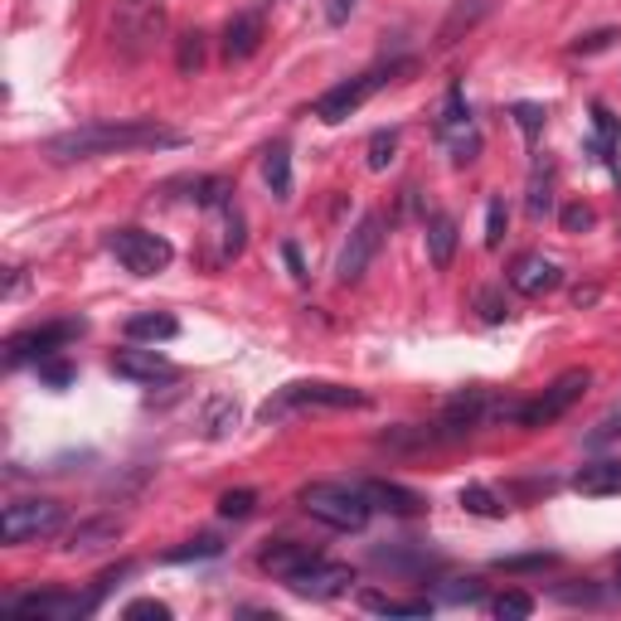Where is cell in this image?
I'll list each match as a JSON object with an SVG mask.
<instances>
[{
	"label": "cell",
	"instance_id": "cell-41",
	"mask_svg": "<svg viewBox=\"0 0 621 621\" xmlns=\"http://www.w3.org/2000/svg\"><path fill=\"white\" fill-rule=\"evenodd\" d=\"M593 117H597V131H603V147H597V151H607V141H617V117L603 107V102L593 107Z\"/></svg>",
	"mask_w": 621,
	"mask_h": 621
},
{
	"label": "cell",
	"instance_id": "cell-38",
	"mask_svg": "<svg viewBox=\"0 0 621 621\" xmlns=\"http://www.w3.org/2000/svg\"><path fill=\"white\" fill-rule=\"evenodd\" d=\"M558 219H563V229H568V233H587V229L597 224V214L587 210V204H568V210L558 214Z\"/></svg>",
	"mask_w": 621,
	"mask_h": 621
},
{
	"label": "cell",
	"instance_id": "cell-29",
	"mask_svg": "<svg viewBox=\"0 0 621 621\" xmlns=\"http://www.w3.org/2000/svg\"><path fill=\"white\" fill-rule=\"evenodd\" d=\"M476 310H481L485 326H500V320H510V302H505L495 287H481V292H476Z\"/></svg>",
	"mask_w": 621,
	"mask_h": 621
},
{
	"label": "cell",
	"instance_id": "cell-12",
	"mask_svg": "<svg viewBox=\"0 0 621 621\" xmlns=\"http://www.w3.org/2000/svg\"><path fill=\"white\" fill-rule=\"evenodd\" d=\"M257 563H263L273 578L292 583V578H302L306 568L320 563V548L316 544H296V540H277V544H267L263 554H257Z\"/></svg>",
	"mask_w": 621,
	"mask_h": 621
},
{
	"label": "cell",
	"instance_id": "cell-17",
	"mask_svg": "<svg viewBox=\"0 0 621 621\" xmlns=\"http://www.w3.org/2000/svg\"><path fill=\"white\" fill-rule=\"evenodd\" d=\"M365 495L379 505V510L403 515V520H413V515L428 510V500H422L418 491H408V485H398V481H365Z\"/></svg>",
	"mask_w": 621,
	"mask_h": 621
},
{
	"label": "cell",
	"instance_id": "cell-1",
	"mask_svg": "<svg viewBox=\"0 0 621 621\" xmlns=\"http://www.w3.org/2000/svg\"><path fill=\"white\" fill-rule=\"evenodd\" d=\"M170 147H185V137L161 127V122H88V127L59 131L49 141V155H59V161H92V155L170 151Z\"/></svg>",
	"mask_w": 621,
	"mask_h": 621
},
{
	"label": "cell",
	"instance_id": "cell-32",
	"mask_svg": "<svg viewBox=\"0 0 621 621\" xmlns=\"http://www.w3.org/2000/svg\"><path fill=\"white\" fill-rule=\"evenodd\" d=\"M505 229H510V210H505V200H491L485 204V248H500Z\"/></svg>",
	"mask_w": 621,
	"mask_h": 621
},
{
	"label": "cell",
	"instance_id": "cell-30",
	"mask_svg": "<svg viewBox=\"0 0 621 621\" xmlns=\"http://www.w3.org/2000/svg\"><path fill=\"white\" fill-rule=\"evenodd\" d=\"M175 64H180V74H200V68H204V35H200V29H190V35L180 39Z\"/></svg>",
	"mask_w": 621,
	"mask_h": 621
},
{
	"label": "cell",
	"instance_id": "cell-9",
	"mask_svg": "<svg viewBox=\"0 0 621 621\" xmlns=\"http://www.w3.org/2000/svg\"><path fill=\"white\" fill-rule=\"evenodd\" d=\"M379 248H384V214H365V219L355 224V233L345 238V248H340L335 257V277L340 282H359V277L369 273V263L379 257Z\"/></svg>",
	"mask_w": 621,
	"mask_h": 621
},
{
	"label": "cell",
	"instance_id": "cell-5",
	"mask_svg": "<svg viewBox=\"0 0 621 621\" xmlns=\"http://www.w3.org/2000/svg\"><path fill=\"white\" fill-rule=\"evenodd\" d=\"M64 530V505L45 500V495H29V500H10L0 515V540L5 544H35L49 534Z\"/></svg>",
	"mask_w": 621,
	"mask_h": 621
},
{
	"label": "cell",
	"instance_id": "cell-23",
	"mask_svg": "<svg viewBox=\"0 0 621 621\" xmlns=\"http://www.w3.org/2000/svg\"><path fill=\"white\" fill-rule=\"evenodd\" d=\"M365 603V612L375 617H428L432 603H422V597H413V603H403V597H384V593H365L359 597Z\"/></svg>",
	"mask_w": 621,
	"mask_h": 621
},
{
	"label": "cell",
	"instance_id": "cell-20",
	"mask_svg": "<svg viewBox=\"0 0 621 621\" xmlns=\"http://www.w3.org/2000/svg\"><path fill=\"white\" fill-rule=\"evenodd\" d=\"M466 131H476V127H471V107H466L461 88L452 83V88H447V102H442V117H438V137H442V141H457V137H466Z\"/></svg>",
	"mask_w": 621,
	"mask_h": 621
},
{
	"label": "cell",
	"instance_id": "cell-7",
	"mask_svg": "<svg viewBox=\"0 0 621 621\" xmlns=\"http://www.w3.org/2000/svg\"><path fill=\"white\" fill-rule=\"evenodd\" d=\"M587 389H593V375H587V369H563V375H558L540 398L524 403V408L515 413V422H520V428H544V422H558Z\"/></svg>",
	"mask_w": 621,
	"mask_h": 621
},
{
	"label": "cell",
	"instance_id": "cell-26",
	"mask_svg": "<svg viewBox=\"0 0 621 621\" xmlns=\"http://www.w3.org/2000/svg\"><path fill=\"white\" fill-rule=\"evenodd\" d=\"M238 428V403L233 398H214L210 408H204V432L210 438H224V432Z\"/></svg>",
	"mask_w": 621,
	"mask_h": 621
},
{
	"label": "cell",
	"instance_id": "cell-42",
	"mask_svg": "<svg viewBox=\"0 0 621 621\" xmlns=\"http://www.w3.org/2000/svg\"><path fill=\"white\" fill-rule=\"evenodd\" d=\"M355 5H359V0H326V20H330V25H345Z\"/></svg>",
	"mask_w": 621,
	"mask_h": 621
},
{
	"label": "cell",
	"instance_id": "cell-36",
	"mask_svg": "<svg viewBox=\"0 0 621 621\" xmlns=\"http://www.w3.org/2000/svg\"><path fill=\"white\" fill-rule=\"evenodd\" d=\"M515 122H520L524 137H540V127H544V107H540V102H515Z\"/></svg>",
	"mask_w": 621,
	"mask_h": 621
},
{
	"label": "cell",
	"instance_id": "cell-8",
	"mask_svg": "<svg viewBox=\"0 0 621 621\" xmlns=\"http://www.w3.org/2000/svg\"><path fill=\"white\" fill-rule=\"evenodd\" d=\"M102 593L83 597V593H64V587H49V593H29V597H15L5 603L10 617H25V621H78L98 607Z\"/></svg>",
	"mask_w": 621,
	"mask_h": 621
},
{
	"label": "cell",
	"instance_id": "cell-10",
	"mask_svg": "<svg viewBox=\"0 0 621 621\" xmlns=\"http://www.w3.org/2000/svg\"><path fill=\"white\" fill-rule=\"evenodd\" d=\"M83 335V320H49V326H35L25 330V335H15L5 345V359L10 365H39V359L59 355V350L68 345V340Z\"/></svg>",
	"mask_w": 621,
	"mask_h": 621
},
{
	"label": "cell",
	"instance_id": "cell-18",
	"mask_svg": "<svg viewBox=\"0 0 621 621\" xmlns=\"http://www.w3.org/2000/svg\"><path fill=\"white\" fill-rule=\"evenodd\" d=\"M175 335H180V320L170 310H141L127 320V340H137V345H165Z\"/></svg>",
	"mask_w": 621,
	"mask_h": 621
},
{
	"label": "cell",
	"instance_id": "cell-16",
	"mask_svg": "<svg viewBox=\"0 0 621 621\" xmlns=\"http://www.w3.org/2000/svg\"><path fill=\"white\" fill-rule=\"evenodd\" d=\"M573 491L587 500H603V495H621V461H587L573 471Z\"/></svg>",
	"mask_w": 621,
	"mask_h": 621
},
{
	"label": "cell",
	"instance_id": "cell-33",
	"mask_svg": "<svg viewBox=\"0 0 621 621\" xmlns=\"http://www.w3.org/2000/svg\"><path fill=\"white\" fill-rule=\"evenodd\" d=\"M219 540H214V534H204V540H190L185 548H170V554H165V563H190V558H214L219 554Z\"/></svg>",
	"mask_w": 621,
	"mask_h": 621
},
{
	"label": "cell",
	"instance_id": "cell-25",
	"mask_svg": "<svg viewBox=\"0 0 621 621\" xmlns=\"http://www.w3.org/2000/svg\"><path fill=\"white\" fill-rule=\"evenodd\" d=\"M481 15H485V0H461V5H457V10H452V15H447V25H442L438 45H457L461 25L471 29V25H476V20H481Z\"/></svg>",
	"mask_w": 621,
	"mask_h": 621
},
{
	"label": "cell",
	"instance_id": "cell-27",
	"mask_svg": "<svg viewBox=\"0 0 621 621\" xmlns=\"http://www.w3.org/2000/svg\"><path fill=\"white\" fill-rule=\"evenodd\" d=\"M393 155H398V131H375L369 137V170H389L393 165Z\"/></svg>",
	"mask_w": 621,
	"mask_h": 621
},
{
	"label": "cell",
	"instance_id": "cell-15",
	"mask_svg": "<svg viewBox=\"0 0 621 621\" xmlns=\"http://www.w3.org/2000/svg\"><path fill=\"white\" fill-rule=\"evenodd\" d=\"M257 45H263V15H257V10H243V15H233L229 25H224V59H229V64L253 59Z\"/></svg>",
	"mask_w": 621,
	"mask_h": 621
},
{
	"label": "cell",
	"instance_id": "cell-4",
	"mask_svg": "<svg viewBox=\"0 0 621 621\" xmlns=\"http://www.w3.org/2000/svg\"><path fill=\"white\" fill-rule=\"evenodd\" d=\"M369 393L345 389V384H326V379H302V384H287L277 398L263 403V422L287 418L292 408H365Z\"/></svg>",
	"mask_w": 621,
	"mask_h": 621
},
{
	"label": "cell",
	"instance_id": "cell-11",
	"mask_svg": "<svg viewBox=\"0 0 621 621\" xmlns=\"http://www.w3.org/2000/svg\"><path fill=\"white\" fill-rule=\"evenodd\" d=\"M112 375L131 379V384H170V379H180V369L165 355H155V345H151V350H117L112 355Z\"/></svg>",
	"mask_w": 621,
	"mask_h": 621
},
{
	"label": "cell",
	"instance_id": "cell-34",
	"mask_svg": "<svg viewBox=\"0 0 621 621\" xmlns=\"http://www.w3.org/2000/svg\"><path fill=\"white\" fill-rule=\"evenodd\" d=\"M39 379H45L49 389H68L74 384V365L59 359V355H49V359H39Z\"/></svg>",
	"mask_w": 621,
	"mask_h": 621
},
{
	"label": "cell",
	"instance_id": "cell-39",
	"mask_svg": "<svg viewBox=\"0 0 621 621\" xmlns=\"http://www.w3.org/2000/svg\"><path fill=\"white\" fill-rule=\"evenodd\" d=\"M122 617H131V621H137V617L170 621V607H165V603H155V597H141V603H131V607H127V612H122Z\"/></svg>",
	"mask_w": 621,
	"mask_h": 621
},
{
	"label": "cell",
	"instance_id": "cell-13",
	"mask_svg": "<svg viewBox=\"0 0 621 621\" xmlns=\"http://www.w3.org/2000/svg\"><path fill=\"white\" fill-rule=\"evenodd\" d=\"M350 583H355V568H345V563H326L320 558L316 568H306L302 578H292V593H302V597H316V603H330V597H340V593H350Z\"/></svg>",
	"mask_w": 621,
	"mask_h": 621
},
{
	"label": "cell",
	"instance_id": "cell-24",
	"mask_svg": "<svg viewBox=\"0 0 621 621\" xmlns=\"http://www.w3.org/2000/svg\"><path fill=\"white\" fill-rule=\"evenodd\" d=\"M461 510H471V515H481V520H500L505 515V500L491 491V485H461Z\"/></svg>",
	"mask_w": 621,
	"mask_h": 621
},
{
	"label": "cell",
	"instance_id": "cell-21",
	"mask_svg": "<svg viewBox=\"0 0 621 621\" xmlns=\"http://www.w3.org/2000/svg\"><path fill=\"white\" fill-rule=\"evenodd\" d=\"M263 175H267L277 200H292V151H287V141H277V147L263 151Z\"/></svg>",
	"mask_w": 621,
	"mask_h": 621
},
{
	"label": "cell",
	"instance_id": "cell-22",
	"mask_svg": "<svg viewBox=\"0 0 621 621\" xmlns=\"http://www.w3.org/2000/svg\"><path fill=\"white\" fill-rule=\"evenodd\" d=\"M117 534H122L117 520H92V524H78L64 548L68 554H92V548H102V544H117Z\"/></svg>",
	"mask_w": 621,
	"mask_h": 621
},
{
	"label": "cell",
	"instance_id": "cell-2",
	"mask_svg": "<svg viewBox=\"0 0 621 621\" xmlns=\"http://www.w3.org/2000/svg\"><path fill=\"white\" fill-rule=\"evenodd\" d=\"M302 510L310 520L330 524V530H365L375 500L365 495V485H335V481H316L302 491Z\"/></svg>",
	"mask_w": 621,
	"mask_h": 621
},
{
	"label": "cell",
	"instance_id": "cell-35",
	"mask_svg": "<svg viewBox=\"0 0 621 621\" xmlns=\"http://www.w3.org/2000/svg\"><path fill=\"white\" fill-rule=\"evenodd\" d=\"M548 180H554V170L544 165V175H534V185H530V214H534V219L554 210V194H548Z\"/></svg>",
	"mask_w": 621,
	"mask_h": 621
},
{
	"label": "cell",
	"instance_id": "cell-6",
	"mask_svg": "<svg viewBox=\"0 0 621 621\" xmlns=\"http://www.w3.org/2000/svg\"><path fill=\"white\" fill-rule=\"evenodd\" d=\"M107 248H112V257L137 277H155V273H165V267L175 263L170 238H161L151 229H117L107 238Z\"/></svg>",
	"mask_w": 621,
	"mask_h": 621
},
{
	"label": "cell",
	"instance_id": "cell-43",
	"mask_svg": "<svg viewBox=\"0 0 621 621\" xmlns=\"http://www.w3.org/2000/svg\"><path fill=\"white\" fill-rule=\"evenodd\" d=\"M282 257H287V267H292L296 282H306V267H302V253H296V243H282Z\"/></svg>",
	"mask_w": 621,
	"mask_h": 621
},
{
	"label": "cell",
	"instance_id": "cell-3",
	"mask_svg": "<svg viewBox=\"0 0 621 621\" xmlns=\"http://www.w3.org/2000/svg\"><path fill=\"white\" fill-rule=\"evenodd\" d=\"M398 68H408V64H379V68H369V74H359V78H350V83H335V88L320 92L310 112H316L326 127H340V122L355 117V112L365 107V102L375 98L379 88H384V83H393V74H398Z\"/></svg>",
	"mask_w": 621,
	"mask_h": 621
},
{
	"label": "cell",
	"instance_id": "cell-44",
	"mask_svg": "<svg viewBox=\"0 0 621 621\" xmlns=\"http://www.w3.org/2000/svg\"><path fill=\"white\" fill-rule=\"evenodd\" d=\"M617 587H621V558H617Z\"/></svg>",
	"mask_w": 621,
	"mask_h": 621
},
{
	"label": "cell",
	"instance_id": "cell-31",
	"mask_svg": "<svg viewBox=\"0 0 621 621\" xmlns=\"http://www.w3.org/2000/svg\"><path fill=\"white\" fill-rule=\"evenodd\" d=\"M257 505V491H224L219 495V515L224 520H248Z\"/></svg>",
	"mask_w": 621,
	"mask_h": 621
},
{
	"label": "cell",
	"instance_id": "cell-14",
	"mask_svg": "<svg viewBox=\"0 0 621 621\" xmlns=\"http://www.w3.org/2000/svg\"><path fill=\"white\" fill-rule=\"evenodd\" d=\"M558 282H563V273H558V263L544 253H524V257H515V267H510V287L520 296H544V292H554Z\"/></svg>",
	"mask_w": 621,
	"mask_h": 621
},
{
	"label": "cell",
	"instance_id": "cell-37",
	"mask_svg": "<svg viewBox=\"0 0 621 621\" xmlns=\"http://www.w3.org/2000/svg\"><path fill=\"white\" fill-rule=\"evenodd\" d=\"M558 563V554H520V558H500L505 573H534V568Z\"/></svg>",
	"mask_w": 621,
	"mask_h": 621
},
{
	"label": "cell",
	"instance_id": "cell-28",
	"mask_svg": "<svg viewBox=\"0 0 621 621\" xmlns=\"http://www.w3.org/2000/svg\"><path fill=\"white\" fill-rule=\"evenodd\" d=\"M491 612L500 617V621H524V617L534 612V597H530V593H500V597L491 603Z\"/></svg>",
	"mask_w": 621,
	"mask_h": 621
},
{
	"label": "cell",
	"instance_id": "cell-40",
	"mask_svg": "<svg viewBox=\"0 0 621 621\" xmlns=\"http://www.w3.org/2000/svg\"><path fill=\"white\" fill-rule=\"evenodd\" d=\"M612 39H617V29H597V35H583V39L573 45V54H597V49H607Z\"/></svg>",
	"mask_w": 621,
	"mask_h": 621
},
{
	"label": "cell",
	"instance_id": "cell-19",
	"mask_svg": "<svg viewBox=\"0 0 621 621\" xmlns=\"http://www.w3.org/2000/svg\"><path fill=\"white\" fill-rule=\"evenodd\" d=\"M452 257H457V219H452V214H432V224H428V263L438 267V273H447Z\"/></svg>",
	"mask_w": 621,
	"mask_h": 621
}]
</instances>
